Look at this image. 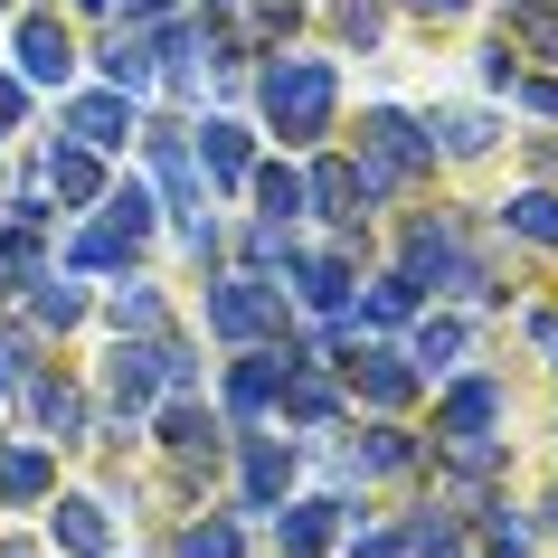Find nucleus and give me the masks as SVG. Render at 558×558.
<instances>
[{"mask_svg":"<svg viewBox=\"0 0 558 558\" xmlns=\"http://www.w3.org/2000/svg\"><path fill=\"white\" fill-rule=\"evenodd\" d=\"M436 171V133L426 123H408L398 105H379V114H360V180H369V199L379 190H408V180Z\"/></svg>","mask_w":558,"mask_h":558,"instance_id":"nucleus-1","label":"nucleus"},{"mask_svg":"<svg viewBox=\"0 0 558 558\" xmlns=\"http://www.w3.org/2000/svg\"><path fill=\"white\" fill-rule=\"evenodd\" d=\"M331 66L323 58H275L265 66V114H275V133H284V143H313V133H323L331 123Z\"/></svg>","mask_w":558,"mask_h":558,"instance_id":"nucleus-2","label":"nucleus"},{"mask_svg":"<svg viewBox=\"0 0 558 558\" xmlns=\"http://www.w3.org/2000/svg\"><path fill=\"white\" fill-rule=\"evenodd\" d=\"M493 426H501V388L493 379H464L445 398V416H436V436H445L454 464H493Z\"/></svg>","mask_w":558,"mask_h":558,"instance_id":"nucleus-3","label":"nucleus"},{"mask_svg":"<svg viewBox=\"0 0 558 558\" xmlns=\"http://www.w3.org/2000/svg\"><path fill=\"white\" fill-rule=\"evenodd\" d=\"M208 323L228 331V341H265V331L284 323V303L265 275H236V284H208Z\"/></svg>","mask_w":558,"mask_h":558,"instance_id":"nucleus-4","label":"nucleus"},{"mask_svg":"<svg viewBox=\"0 0 558 558\" xmlns=\"http://www.w3.org/2000/svg\"><path fill=\"white\" fill-rule=\"evenodd\" d=\"M20 66H29V86H66V76H76V38H66L48 10H29V20H20Z\"/></svg>","mask_w":558,"mask_h":558,"instance_id":"nucleus-5","label":"nucleus"},{"mask_svg":"<svg viewBox=\"0 0 558 558\" xmlns=\"http://www.w3.org/2000/svg\"><path fill=\"white\" fill-rule=\"evenodd\" d=\"M294 360H313V351H246L228 369V408L236 416H265L275 408V388H284V369H294Z\"/></svg>","mask_w":558,"mask_h":558,"instance_id":"nucleus-6","label":"nucleus"},{"mask_svg":"<svg viewBox=\"0 0 558 558\" xmlns=\"http://www.w3.org/2000/svg\"><path fill=\"white\" fill-rule=\"evenodd\" d=\"M303 199L323 208L331 228H360V218H369V180H360V161H323V171L303 180Z\"/></svg>","mask_w":558,"mask_h":558,"instance_id":"nucleus-7","label":"nucleus"},{"mask_svg":"<svg viewBox=\"0 0 558 558\" xmlns=\"http://www.w3.org/2000/svg\"><path fill=\"white\" fill-rule=\"evenodd\" d=\"M58 493V454L48 445H0V501L10 511H29V501Z\"/></svg>","mask_w":558,"mask_h":558,"instance_id":"nucleus-8","label":"nucleus"},{"mask_svg":"<svg viewBox=\"0 0 558 558\" xmlns=\"http://www.w3.org/2000/svg\"><path fill=\"white\" fill-rule=\"evenodd\" d=\"M29 416H38L58 445L86 436V398H76V379H48V369H29Z\"/></svg>","mask_w":558,"mask_h":558,"instance_id":"nucleus-9","label":"nucleus"},{"mask_svg":"<svg viewBox=\"0 0 558 558\" xmlns=\"http://www.w3.org/2000/svg\"><path fill=\"white\" fill-rule=\"evenodd\" d=\"M66 133L86 151H114L123 133H133V105H123V95H86V105H66Z\"/></svg>","mask_w":558,"mask_h":558,"instance_id":"nucleus-10","label":"nucleus"},{"mask_svg":"<svg viewBox=\"0 0 558 558\" xmlns=\"http://www.w3.org/2000/svg\"><path fill=\"white\" fill-rule=\"evenodd\" d=\"M151 161H161V180H171V208H180V228H199V180H190L180 123H151Z\"/></svg>","mask_w":558,"mask_h":558,"instance_id":"nucleus-11","label":"nucleus"},{"mask_svg":"<svg viewBox=\"0 0 558 558\" xmlns=\"http://www.w3.org/2000/svg\"><path fill=\"white\" fill-rule=\"evenodd\" d=\"M284 265H294V284H303L313 313H341V303H351V265L341 256H284Z\"/></svg>","mask_w":558,"mask_h":558,"instance_id":"nucleus-12","label":"nucleus"},{"mask_svg":"<svg viewBox=\"0 0 558 558\" xmlns=\"http://www.w3.org/2000/svg\"><path fill=\"white\" fill-rule=\"evenodd\" d=\"M105 379H114V398H123V408H151V398H161V341H151V351H133V341H123Z\"/></svg>","mask_w":558,"mask_h":558,"instance_id":"nucleus-13","label":"nucleus"},{"mask_svg":"<svg viewBox=\"0 0 558 558\" xmlns=\"http://www.w3.org/2000/svg\"><path fill=\"white\" fill-rule=\"evenodd\" d=\"M284 473H294V454H284L275 436L246 445V501H256V511H275V501H284Z\"/></svg>","mask_w":558,"mask_h":558,"instance_id":"nucleus-14","label":"nucleus"},{"mask_svg":"<svg viewBox=\"0 0 558 558\" xmlns=\"http://www.w3.org/2000/svg\"><path fill=\"white\" fill-rule=\"evenodd\" d=\"M275 530H284V549H294V558H313V549H331V530H341V501H294Z\"/></svg>","mask_w":558,"mask_h":558,"instance_id":"nucleus-15","label":"nucleus"},{"mask_svg":"<svg viewBox=\"0 0 558 558\" xmlns=\"http://www.w3.org/2000/svg\"><path fill=\"white\" fill-rule=\"evenodd\" d=\"M38 275H48V256H38V228H20V218H10V236H0V294H29Z\"/></svg>","mask_w":558,"mask_h":558,"instance_id":"nucleus-16","label":"nucleus"},{"mask_svg":"<svg viewBox=\"0 0 558 558\" xmlns=\"http://www.w3.org/2000/svg\"><path fill=\"white\" fill-rule=\"evenodd\" d=\"M123 256H133V236H123L114 218H105V228H86L76 246H66V275H114Z\"/></svg>","mask_w":558,"mask_h":558,"instance_id":"nucleus-17","label":"nucleus"},{"mask_svg":"<svg viewBox=\"0 0 558 558\" xmlns=\"http://www.w3.org/2000/svg\"><path fill=\"white\" fill-rule=\"evenodd\" d=\"M151 58H161V48H151L143 29H123L114 48H105V76H114V95H143V86H151Z\"/></svg>","mask_w":558,"mask_h":558,"instance_id":"nucleus-18","label":"nucleus"},{"mask_svg":"<svg viewBox=\"0 0 558 558\" xmlns=\"http://www.w3.org/2000/svg\"><path fill=\"white\" fill-rule=\"evenodd\" d=\"M48 190H58V199H95V190H105V171H95V151H86V143L48 151Z\"/></svg>","mask_w":558,"mask_h":558,"instance_id":"nucleus-19","label":"nucleus"},{"mask_svg":"<svg viewBox=\"0 0 558 558\" xmlns=\"http://www.w3.org/2000/svg\"><path fill=\"white\" fill-rule=\"evenodd\" d=\"M199 161H208L218 190H236V180H246V133H236V123H208V133H199Z\"/></svg>","mask_w":558,"mask_h":558,"instance_id":"nucleus-20","label":"nucleus"},{"mask_svg":"<svg viewBox=\"0 0 558 558\" xmlns=\"http://www.w3.org/2000/svg\"><path fill=\"white\" fill-rule=\"evenodd\" d=\"M501 228H521L530 246H558V199L549 190H521V199H501Z\"/></svg>","mask_w":558,"mask_h":558,"instance_id":"nucleus-21","label":"nucleus"},{"mask_svg":"<svg viewBox=\"0 0 558 558\" xmlns=\"http://www.w3.org/2000/svg\"><path fill=\"white\" fill-rule=\"evenodd\" d=\"M58 549L66 558H105V511L95 501H58Z\"/></svg>","mask_w":558,"mask_h":558,"instance_id":"nucleus-22","label":"nucleus"},{"mask_svg":"<svg viewBox=\"0 0 558 558\" xmlns=\"http://www.w3.org/2000/svg\"><path fill=\"white\" fill-rule=\"evenodd\" d=\"M351 369H360V388H369L379 408H398V398L416 388V369H398V360H388V351H369V341H360V360H351Z\"/></svg>","mask_w":558,"mask_h":558,"instance_id":"nucleus-23","label":"nucleus"},{"mask_svg":"<svg viewBox=\"0 0 558 558\" xmlns=\"http://www.w3.org/2000/svg\"><path fill=\"white\" fill-rule=\"evenodd\" d=\"M29 313H38L48 331H66V323H86V294H76V284H58V275H38V284H29Z\"/></svg>","mask_w":558,"mask_h":558,"instance_id":"nucleus-24","label":"nucleus"},{"mask_svg":"<svg viewBox=\"0 0 558 558\" xmlns=\"http://www.w3.org/2000/svg\"><path fill=\"white\" fill-rule=\"evenodd\" d=\"M161 436H171V454H190V464H199V454H218V426H208V408H171V416H161Z\"/></svg>","mask_w":558,"mask_h":558,"instance_id":"nucleus-25","label":"nucleus"},{"mask_svg":"<svg viewBox=\"0 0 558 558\" xmlns=\"http://www.w3.org/2000/svg\"><path fill=\"white\" fill-rule=\"evenodd\" d=\"M454 360H464V323H426V331H416V369H426V379L454 369Z\"/></svg>","mask_w":558,"mask_h":558,"instance_id":"nucleus-26","label":"nucleus"},{"mask_svg":"<svg viewBox=\"0 0 558 558\" xmlns=\"http://www.w3.org/2000/svg\"><path fill=\"white\" fill-rule=\"evenodd\" d=\"M511 38L539 48V58H558V10H549V0H521V10H511Z\"/></svg>","mask_w":558,"mask_h":558,"instance_id":"nucleus-27","label":"nucleus"},{"mask_svg":"<svg viewBox=\"0 0 558 558\" xmlns=\"http://www.w3.org/2000/svg\"><path fill=\"white\" fill-rule=\"evenodd\" d=\"M426 133H445V151H464V161H473V151H493V123H483V114H436Z\"/></svg>","mask_w":558,"mask_h":558,"instance_id":"nucleus-28","label":"nucleus"},{"mask_svg":"<svg viewBox=\"0 0 558 558\" xmlns=\"http://www.w3.org/2000/svg\"><path fill=\"white\" fill-rule=\"evenodd\" d=\"M180 558H236V521H190L180 530Z\"/></svg>","mask_w":558,"mask_h":558,"instance_id":"nucleus-29","label":"nucleus"},{"mask_svg":"<svg viewBox=\"0 0 558 558\" xmlns=\"http://www.w3.org/2000/svg\"><path fill=\"white\" fill-rule=\"evenodd\" d=\"M256 199H265V218L284 228V218L303 208V180H294V171H256Z\"/></svg>","mask_w":558,"mask_h":558,"instance_id":"nucleus-30","label":"nucleus"},{"mask_svg":"<svg viewBox=\"0 0 558 558\" xmlns=\"http://www.w3.org/2000/svg\"><path fill=\"white\" fill-rule=\"evenodd\" d=\"M114 323L123 331H161V294H151V284H123V294H114Z\"/></svg>","mask_w":558,"mask_h":558,"instance_id":"nucleus-31","label":"nucleus"},{"mask_svg":"<svg viewBox=\"0 0 558 558\" xmlns=\"http://www.w3.org/2000/svg\"><path fill=\"white\" fill-rule=\"evenodd\" d=\"M331 20H341V38H351V48H369V38L388 29V10H379V0H341Z\"/></svg>","mask_w":558,"mask_h":558,"instance_id":"nucleus-32","label":"nucleus"},{"mask_svg":"<svg viewBox=\"0 0 558 558\" xmlns=\"http://www.w3.org/2000/svg\"><path fill=\"white\" fill-rule=\"evenodd\" d=\"M105 218H114V228L133 236V246L151 236V199H143V190H114V199H105Z\"/></svg>","mask_w":558,"mask_h":558,"instance_id":"nucleus-33","label":"nucleus"},{"mask_svg":"<svg viewBox=\"0 0 558 558\" xmlns=\"http://www.w3.org/2000/svg\"><path fill=\"white\" fill-rule=\"evenodd\" d=\"M20 114H29V95H20L10 76H0V133H20Z\"/></svg>","mask_w":558,"mask_h":558,"instance_id":"nucleus-34","label":"nucleus"},{"mask_svg":"<svg viewBox=\"0 0 558 558\" xmlns=\"http://www.w3.org/2000/svg\"><path fill=\"white\" fill-rule=\"evenodd\" d=\"M521 95H530V105H539V114H558V76H530Z\"/></svg>","mask_w":558,"mask_h":558,"instance_id":"nucleus-35","label":"nucleus"},{"mask_svg":"<svg viewBox=\"0 0 558 558\" xmlns=\"http://www.w3.org/2000/svg\"><path fill=\"white\" fill-rule=\"evenodd\" d=\"M408 10H426V20H454V10H473V0H408Z\"/></svg>","mask_w":558,"mask_h":558,"instance_id":"nucleus-36","label":"nucleus"},{"mask_svg":"<svg viewBox=\"0 0 558 558\" xmlns=\"http://www.w3.org/2000/svg\"><path fill=\"white\" fill-rule=\"evenodd\" d=\"M123 10H133V20H161V0H123Z\"/></svg>","mask_w":558,"mask_h":558,"instance_id":"nucleus-37","label":"nucleus"},{"mask_svg":"<svg viewBox=\"0 0 558 558\" xmlns=\"http://www.w3.org/2000/svg\"><path fill=\"white\" fill-rule=\"evenodd\" d=\"M0 558H29V549H10V539H0Z\"/></svg>","mask_w":558,"mask_h":558,"instance_id":"nucleus-38","label":"nucleus"},{"mask_svg":"<svg viewBox=\"0 0 558 558\" xmlns=\"http://www.w3.org/2000/svg\"><path fill=\"white\" fill-rule=\"evenodd\" d=\"M549 530H558V493H549Z\"/></svg>","mask_w":558,"mask_h":558,"instance_id":"nucleus-39","label":"nucleus"},{"mask_svg":"<svg viewBox=\"0 0 558 558\" xmlns=\"http://www.w3.org/2000/svg\"><path fill=\"white\" fill-rule=\"evenodd\" d=\"M86 10H105V0H86Z\"/></svg>","mask_w":558,"mask_h":558,"instance_id":"nucleus-40","label":"nucleus"},{"mask_svg":"<svg viewBox=\"0 0 558 558\" xmlns=\"http://www.w3.org/2000/svg\"><path fill=\"white\" fill-rule=\"evenodd\" d=\"M0 388H10V379H0Z\"/></svg>","mask_w":558,"mask_h":558,"instance_id":"nucleus-41","label":"nucleus"}]
</instances>
